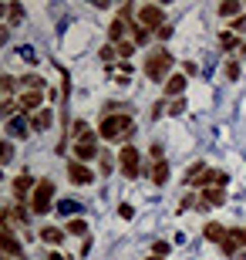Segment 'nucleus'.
I'll return each mask as SVG.
<instances>
[{"label": "nucleus", "instance_id": "1", "mask_svg": "<svg viewBox=\"0 0 246 260\" xmlns=\"http://www.w3.org/2000/svg\"><path fill=\"white\" fill-rule=\"evenodd\" d=\"M98 135H101V139H108V142H125V145H128V139L135 135V118L128 115V112L104 115V118H101V128H98Z\"/></svg>", "mask_w": 246, "mask_h": 260}, {"label": "nucleus", "instance_id": "2", "mask_svg": "<svg viewBox=\"0 0 246 260\" xmlns=\"http://www.w3.org/2000/svg\"><path fill=\"white\" fill-rule=\"evenodd\" d=\"M172 64H175V58H172L169 51H165V48H155L149 58H145V75H149V81H159V85H162V81H169V78H172L169 75Z\"/></svg>", "mask_w": 246, "mask_h": 260}, {"label": "nucleus", "instance_id": "3", "mask_svg": "<svg viewBox=\"0 0 246 260\" xmlns=\"http://www.w3.org/2000/svg\"><path fill=\"white\" fill-rule=\"evenodd\" d=\"M135 24L145 30H159V27H165V10L159 4H145V7L135 10Z\"/></svg>", "mask_w": 246, "mask_h": 260}, {"label": "nucleus", "instance_id": "4", "mask_svg": "<svg viewBox=\"0 0 246 260\" xmlns=\"http://www.w3.org/2000/svg\"><path fill=\"white\" fill-rule=\"evenodd\" d=\"M118 169H122L125 179H138L142 176V155L135 145H125L122 152H118Z\"/></svg>", "mask_w": 246, "mask_h": 260}, {"label": "nucleus", "instance_id": "5", "mask_svg": "<svg viewBox=\"0 0 246 260\" xmlns=\"http://www.w3.org/2000/svg\"><path fill=\"white\" fill-rule=\"evenodd\" d=\"M51 196H54V179H38V189L30 196V213L44 216L51 210Z\"/></svg>", "mask_w": 246, "mask_h": 260}, {"label": "nucleus", "instance_id": "6", "mask_svg": "<svg viewBox=\"0 0 246 260\" xmlns=\"http://www.w3.org/2000/svg\"><path fill=\"white\" fill-rule=\"evenodd\" d=\"M128 17H132V4H125L118 10V17L112 20V27H108V44H125V30H128Z\"/></svg>", "mask_w": 246, "mask_h": 260}, {"label": "nucleus", "instance_id": "7", "mask_svg": "<svg viewBox=\"0 0 246 260\" xmlns=\"http://www.w3.org/2000/svg\"><path fill=\"white\" fill-rule=\"evenodd\" d=\"M75 159H78V162H88V159H101V149H98V135H88V139L75 142Z\"/></svg>", "mask_w": 246, "mask_h": 260}, {"label": "nucleus", "instance_id": "8", "mask_svg": "<svg viewBox=\"0 0 246 260\" xmlns=\"http://www.w3.org/2000/svg\"><path fill=\"white\" fill-rule=\"evenodd\" d=\"M30 132H34V128H30L27 115H14V118L7 122V125H4V135H7L10 142H14V139H27Z\"/></svg>", "mask_w": 246, "mask_h": 260}, {"label": "nucleus", "instance_id": "9", "mask_svg": "<svg viewBox=\"0 0 246 260\" xmlns=\"http://www.w3.org/2000/svg\"><path fill=\"white\" fill-rule=\"evenodd\" d=\"M67 179L75 186H88V183H95V169H88L85 162H67Z\"/></svg>", "mask_w": 246, "mask_h": 260}, {"label": "nucleus", "instance_id": "10", "mask_svg": "<svg viewBox=\"0 0 246 260\" xmlns=\"http://www.w3.org/2000/svg\"><path fill=\"white\" fill-rule=\"evenodd\" d=\"M34 189H38V179H34L30 173H20L17 179H14V196H17V203L27 200V193L34 196Z\"/></svg>", "mask_w": 246, "mask_h": 260}, {"label": "nucleus", "instance_id": "11", "mask_svg": "<svg viewBox=\"0 0 246 260\" xmlns=\"http://www.w3.org/2000/svg\"><path fill=\"white\" fill-rule=\"evenodd\" d=\"M4 253H7V257H17V260L27 257L24 247H20V240L14 237V226H4Z\"/></svg>", "mask_w": 246, "mask_h": 260}, {"label": "nucleus", "instance_id": "12", "mask_svg": "<svg viewBox=\"0 0 246 260\" xmlns=\"http://www.w3.org/2000/svg\"><path fill=\"white\" fill-rule=\"evenodd\" d=\"M17 108L24 115H38L41 112V91H24V95L17 98Z\"/></svg>", "mask_w": 246, "mask_h": 260}, {"label": "nucleus", "instance_id": "13", "mask_svg": "<svg viewBox=\"0 0 246 260\" xmlns=\"http://www.w3.org/2000/svg\"><path fill=\"white\" fill-rule=\"evenodd\" d=\"M186 85H189V78H186V75H172L169 81H165V95H169L172 102H175V98H182Z\"/></svg>", "mask_w": 246, "mask_h": 260}, {"label": "nucleus", "instance_id": "14", "mask_svg": "<svg viewBox=\"0 0 246 260\" xmlns=\"http://www.w3.org/2000/svg\"><path fill=\"white\" fill-rule=\"evenodd\" d=\"M149 176H152V183H155V186H165V183H169V162H165V159H155Z\"/></svg>", "mask_w": 246, "mask_h": 260}, {"label": "nucleus", "instance_id": "15", "mask_svg": "<svg viewBox=\"0 0 246 260\" xmlns=\"http://www.w3.org/2000/svg\"><path fill=\"white\" fill-rule=\"evenodd\" d=\"M202 203H206V206H223V203H226V189H223V186L202 189Z\"/></svg>", "mask_w": 246, "mask_h": 260}, {"label": "nucleus", "instance_id": "16", "mask_svg": "<svg viewBox=\"0 0 246 260\" xmlns=\"http://www.w3.org/2000/svg\"><path fill=\"white\" fill-rule=\"evenodd\" d=\"M38 237H41L44 243H51V247H57V243L64 240V230H61V226H44V230H41Z\"/></svg>", "mask_w": 246, "mask_h": 260}, {"label": "nucleus", "instance_id": "17", "mask_svg": "<svg viewBox=\"0 0 246 260\" xmlns=\"http://www.w3.org/2000/svg\"><path fill=\"white\" fill-rule=\"evenodd\" d=\"M219 17H243V4L239 0H223L219 4Z\"/></svg>", "mask_w": 246, "mask_h": 260}, {"label": "nucleus", "instance_id": "18", "mask_svg": "<svg viewBox=\"0 0 246 260\" xmlns=\"http://www.w3.org/2000/svg\"><path fill=\"white\" fill-rule=\"evenodd\" d=\"M51 118H54V115H51V108H41L38 115L30 118V128H34V132H44V128L51 125Z\"/></svg>", "mask_w": 246, "mask_h": 260}, {"label": "nucleus", "instance_id": "19", "mask_svg": "<svg viewBox=\"0 0 246 260\" xmlns=\"http://www.w3.org/2000/svg\"><path fill=\"white\" fill-rule=\"evenodd\" d=\"M57 216H75V213H81V203L78 200H57Z\"/></svg>", "mask_w": 246, "mask_h": 260}, {"label": "nucleus", "instance_id": "20", "mask_svg": "<svg viewBox=\"0 0 246 260\" xmlns=\"http://www.w3.org/2000/svg\"><path fill=\"white\" fill-rule=\"evenodd\" d=\"M64 233H71V237H85L88 240V223H85V216H81V220H67V226H64Z\"/></svg>", "mask_w": 246, "mask_h": 260}, {"label": "nucleus", "instance_id": "21", "mask_svg": "<svg viewBox=\"0 0 246 260\" xmlns=\"http://www.w3.org/2000/svg\"><path fill=\"white\" fill-rule=\"evenodd\" d=\"M20 85H24V91H44V78L41 75H24Z\"/></svg>", "mask_w": 246, "mask_h": 260}, {"label": "nucleus", "instance_id": "22", "mask_svg": "<svg viewBox=\"0 0 246 260\" xmlns=\"http://www.w3.org/2000/svg\"><path fill=\"white\" fill-rule=\"evenodd\" d=\"M206 240H213V243H223L226 240V230H223V226H219V223H206Z\"/></svg>", "mask_w": 246, "mask_h": 260}, {"label": "nucleus", "instance_id": "23", "mask_svg": "<svg viewBox=\"0 0 246 260\" xmlns=\"http://www.w3.org/2000/svg\"><path fill=\"white\" fill-rule=\"evenodd\" d=\"M219 44H223L226 51H243L246 48V41L236 38V34H223V38H219Z\"/></svg>", "mask_w": 246, "mask_h": 260}, {"label": "nucleus", "instance_id": "24", "mask_svg": "<svg viewBox=\"0 0 246 260\" xmlns=\"http://www.w3.org/2000/svg\"><path fill=\"white\" fill-rule=\"evenodd\" d=\"M115 162H118V159H115L112 152H101V159H98V169H101V176H112V173H115Z\"/></svg>", "mask_w": 246, "mask_h": 260}, {"label": "nucleus", "instance_id": "25", "mask_svg": "<svg viewBox=\"0 0 246 260\" xmlns=\"http://www.w3.org/2000/svg\"><path fill=\"white\" fill-rule=\"evenodd\" d=\"M7 20H10V27H17L20 20H24V4H10V10H7Z\"/></svg>", "mask_w": 246, "mask_h": 260}, {"label": "nucleus", "instance_id": "26", "mask_svg": "<svg viewBox=\"0 0 246 260\" xmlns=\"http://www.w3.org/2000/svg\"><path fill=\"white\" fill-rule=\"evenodd\" d=\"M17 54H20V61H24V64H38V51L30 48V44H20Z\"/></svg>", "mask_w": 246, "mask_h": 260}, {"label": "nucleus", "instance_id": "27", "mask_svg": "<svg viewBox=\"0 0 246 260\" xmlns=\"http://www.w3.org/2000/svg\"><path fill=\"white\" fill-rule=\"evenodd\" d=\"M115 48H118V58L128 61V58L135 54V48H138V44H135V41H125V44H115Z\"/></svg>", "mask_w": 246, "mask_h": 260}, {"label": "nucleus", "instance_id": "28", "mask_svg": "<svg viewBox=\"0 0 246 260\" xmlns=\"http://www.w3.org/2000/svg\"><path fill=\"white\" fill-rule=\"evenodd\" d=\"M0 159H4V166L14 159V142H10V139H4V145H0Z\"/></svg>", "mask_w": 246, "mask_h": 260}, {"label": "nucleus", "instance_id": "29", "mask_svg": "<svg viewBox=\"0 0 246 260\" xmlns=\"http://www.w3.org/2000/svg\"><path fill=\"white\" fill-rule=\"evenodd\" d=\"M115 58H118V48H115V44H104V48H101V61H104V64H112Z\"/></svg>", "mask_w": 246, "mask_h": 260}, {"label": "nucleus", "instance_id": "30", "mask_svg": "<svg viewBox=\"0 0 246 260\" xmlns=\"http://www.w3.org/2000/svg\"><path fill=\"white\" fill-rule=\"evenodd\" d=\"M132 41L135 44H145V41H149V30L138 27V24H132Z\"/></svg>", "mask_w": 246, "mask_h": 260}, {"label": "nucleus", "instance_id": "31", "mask_svg": "<svg viewBox=\"0 0 246 260\" xmlns=\"http://www.w3.org/2000/svg\"><path fill=\"white\" fill-rule=\"evenodd\" d=\"M229 27H233V34H236V38H243V34H246V14H243V17H236Z\"/></svg>", "mask_w": 246, "mask_h": 260}, {"label": "nucleus", "instance_id": "32", "mask_svg": "<svg viewBox=\"0 0 246 260\" xmlns=\"http://www.w3.org/2000/svg\"><path fill=\"white\" fill-rule=\"evenodd\" d=\"M118 216H122V220H135V210H132V203H118Z\"/></svg>", "mask_w": 246, "mask_h": 260}, {"label": "nucleus", "instance_id": "33", "mask_svg": "<svg viewBox=\"0 0 246 260\" xmlns=\"http://www.w3.org/2000/svg\"><path fill=\"white\" fill-rule=\"evenodd\" d=\"M226 78H229V81H239V64H236V61H229V64H226Z\"/></svg>", "mask_w": 246, "mask_h": 260}, {"label": "nucleus", "instance_id": "34", "mask_svg": "<svg viewBox=\"0 0 246 260\" xmlns=\"http://www.w3.org/2000/svg\"><path fill=\"white\" fill-rule=\"evenodd\" d=\"M182 112H186V102H182V98H175V102L169 105V115H182Z\"/></svg>", "mask_w": 246, "mask_h": 260}, {"label": "nucleus", "instance_id": "35", "mask_svg": "<svg viewBox=\"0 0 246 260\" xmlns=\"http://www.w3.org/2000/svg\"><path fill=\"white\" fill-rule=\"evenodd\" d=\"M165 253H169V243H155V247H152V257H165Z\"/></svg>", "mask_w": 246, "mask_h": 260}, {"label": "nucleus", "instance_id": "36", "mask_svg": "<svg viewBox=\"0 0 246 260\" xmlns=\"http://www.w3.org/2000/svg\"><path fill=\"white\" fill-rule=\"evenodd\" d=\"M162 108L169 112V105H165V102H155V108H152V118H162Z\"/></svg>", "mask_w": 246, "mask_h": 260}, {"label": "nucleus", "instance_id": "37", "mask_svg": "<svg viewBox=\"0 0 246 260\" xmlns=\"http://www.w3.org/2000/svg\"><path fill=\"white\" fill-rule=\"evenodd\" d=\"M155 38H159V41H169L172 38V27H159V30H155Z\"/></svg>", "mask_w": 246, "mask_h": 260}, {"label": "nucleus", "instance_id": "38", "mask_svg": "<svg viewBox=\"0 0 246 260\" xmlns=\"http://www.w3.org/2000/svg\"><path fill=\"white\" fill-rule=\"evenodd\" d=\"M48 260H67V257H61L57 250H48Z\"/></svg>", "mask_w": 246, "mask_h": 260}, {"label": "nucleus", "instance_id": "39", "mask_svg": "<svg viewBox=\"0 0 246 260\" xmlns=\"http://www.w3.org/2000/svg\"><path fill=\"white\" fill-rule=\"evenodd\" d=\"M149 260H165V257H149Z\"/></svg>", "mask_w": 246, "mask_h": 260}, {"label": "nucleus", "instance_id": "40", "mask_svg": "<svg viewBox=\"0 0 246 260\" xmlns=\"http://www.w3.org/2000/svg\"><path fill=\"white\" fill-rule=\"evenodd\" d=\"M4 260H10V257H4Z\"/></svg>", "mask_w": 246, "mask_h": 260}, {"label": "nucleus", "instance_id": "41", "mask_svg": "<svg viewBox=\"0 0 246 260\" xmlns=\"http://www.w3.org/2000/svg\"><path fill=\"white\" fill-rule=\"evenodd\" d=\"M67 260H71V257H67Z\"/></svg>", "mask_w": 246, "mask_h": 260}]
</instances>
